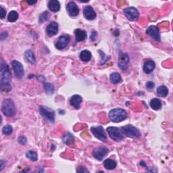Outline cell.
<instances>
[{"mask_svg":"<svg viewBox=\"0 0 173 173\" xmlns=\"http://www.w3.org/2000/svg\"><path fill=\"white\" fill-rule=\"evenodd\" d=\"M108 152L109 150L106 147L104 146L98 147L93 150V156L95 158L97 159V160L101 161L103 160V158L107 155Z\"/></svg>","mask_w":173,"mask_h":173,"instance_id":"30bf717a","label":"cell"},{"mask_svg":"<svg viewBox=\"0 0 173 173\" xmlns=\"http://www.w3.org/2000/svg\"><path fill=\"white\" fill-rule=\"evenodd\" d=\"M122 78L121 74L118 72H114V73L110 74V81L112 84H117L121 82Z\"/></svg>","mask_w":173,"mask_h":173,"instance_id":"484cf974","label":"cell"},{"mask_svg":"<svg viewBox=\"0 0 173 173\" xmlns=\"http://www.w3.org/2000/svg\"><path fill=\"white\" fill-rule=\"evenodd\" d=\"M66 10L68 14L71 16H72V17L78 16L79 13V7H78V5L73 2H69L68 4H67Z\"/></svg>","mask_w":173,"mask_h":173,"instance_id":"5bb4252c","label":"cell"},{"mask_svg":"<svg viewBox=\"0 0 173 173\" xmlns=\"http://www.w3.org/2000/svg\"><path fill=\"white\" fill-rule=\"evenodd\" d=\"M129 55L125 53L120 52L118 55V66L123 71L127 70L129 64Z\"/></svg>","mask_w":173,"mask_h":173,"instance_id":"9c48e42d","label":"cell"},{"mask_svg":"<svg viewBox=\"0 0 173 173\" xmlns=\"http://www.w3.org/2000/svg\"><path fill=\"white\" fill-rule=\"evenodd\" d=\"M150 106L154 110H160L162 107V102L159 99L154 98L152 99L150 102Z\"/></svg>","mask_w":173,"mask_h":173,"instance_id":"cb8c5ba5","label":"cell"},{"mask_svg":"<svg viewBox=\"0 0 173 173\" xmlns=\"http://www.w3.org/2000/svg\"><path fill=\"white\" fill-rule=\"evenodd\" d=\"M2 132L5 135H10L13 132V128L10 125H5L2 129Z\"/></svg>","mask_w":173,"mask_h":173,"instance_id":"4dcf8cb0","label":"cell"},{"mask_svg":"<svg viewBox=\"0 0 173 173\" xmlns=\"http://www.w3.org/2000/svg\"><path fill=\"white\" fill-rule=\"evenodd\" d=\"M146 86H147V88L148 89H153V88H154L155 85H154V83H153V82L148 81L146 83Z\"/></svg>","mask_w":173,"mask_h":173,"instance_id":"e575fe53","label":"cell"},{"mask_svg":"<svg viewBox=\"0 0 173 173\" xmlns=\"http://www.w3.org/2000/svg\"><path fill=\"white\" fill-rule=\"evenodd\" d=\"M26 156L32 161H37L38 159L37 153L35 151H28L26 153Z\"/></svg>","mask_w":173,"mask_h":173,"instance_id":"f546056e","label":"cell"},{"mask_svg":"<svg viewBox=\"0 0 173 173\" xmlns=\"http://www.w3.org/2000/svg\"><path fill=\"white\" fill-rule=\"evenodd\" d=\"M58 32V24L56 22H52L47 26L46 33L49 37L55 35Z\"/></svg>","mask_w":173,"mask_h":173,"instance_id":"2e32d148","label":"cell"},{"mask_svg":"<svg viewBox=\"0 0 173 173\" xmlns=\"http://www.w3.org/2000/svg\"><path fill=\"white\" fill-rule=\"evenodd\" d=\"M49 9L54 12H57L60 10V4L58 0H50L48 4Z\"/></svg>","mask_w":173,"mask_h":173,"instance_id":"ffe728a7","label":"cell"},{"mask_svg":"<svg viewBox=\"0 0 173 173\" xmlns=\"http://www.w3.org/2000/svg\"><path fill=\"white\" fill-rule=\"evenodd\" d=\"M123 12L129 20L136 21L138 20L139 13L137 8L134 7H129L125 8L123 10Z\"/></svg>","mask_w":173,"mask_h":173,"instance_id":"52a82bcc","label":"cell"},{"mask_svg":"<svg viewBox=\"0 0 173 173\" xmlns=\"http://www.w3.org/2000/svg\"><path fill=\"white\" fill-rule=\"evenodd\" d=\"M82 102V97L79 95H74L70 99V104L75 109H79Z\"/></svg>","mask_w":173,"mask_h":173,"instance_id":"e0dca14e","label":"cell"},{"mask_svg":"<svg viewBox=\"0 0 173 173\" xmlns=\"http://www.w3.org/2000/svg\"><path fill=\"white\" fill-rule=\"evenodd\" d=\"M104 168L107 170H113L116 167V162L111 159H106L104 162Z\"/></svg>","mask_w":173,"mask_h":173,"instance_id":"7402d4cb","label":"cell"},{"mask_svg":"<svg viewBox=\"0 0 173 173\" xmlns=\"http://www.w3.org/2000/svg\"><path fill=\"white\" fill-rule=\"evenodd\" d=\"M18 141L20 144L24 145V144H26V143H27V139H26V137H24L21 136V137H19Z\"/></svg>","mask_w":173,"mask_h":173,"instance_id":"836d02e7","label":"cell"},{"mask_svg":"<svg viewBox=\"0 0 173 173\" xmlns=\"http://www.w3.org/2000/svg\"><path fill=\"white\" fill-rule=\"evenodd\" d=\"M77 172H89V171L86 169L85 167H79V168L77 169Z\"/></svg>","mask_w":173,"mask_h":173,"instance_id":"d590c367","label":"cell"},{"mask_svg":"<svg viewBox=\"0 0 173 173\" xmlns=\"http://www.w3.org/2000/svg\"><path fill=\"white\" fill-rule=\"evenodd\" d=\"M109 117L114 122H120L124 121L127 118V112L122 108H115L110 110Z\"/></svg>","mask_w":173,"mask_h":173,"instance_id":"7a4b0ae2","label":"cell"},{"mask_svg":"<svg viewBox=\"0 0 173 173\" xmlns=\"http://www.w3.org/2000/svg\"><path fill=\"white\" fill-rule=\"evenodd\" d=\"M107 131L110 138L116 141H121L124 139L123 134L122 133L121 129L114 127H110L107 129Z\"/></svg>","mask_w":173,"mask_h":173,"instance_id":"5b68a950","label":"cell"},{"mask_svg":"<svg viewBox=\"0 0 173 173\" xmlns=\"http://www.w3.org/2000/svg\"><path fill=\"white\" fill-rule=\"evenodd\" d=\"M83 14L85 18L89 20H94L96 18V13L94 11V9L90 5H86L83 9Z\"/></svg>","mask_w":173,"mask_h":173,"instance_id":"9a60e30c","label":"cell"},{"mask_svg":"<svg viewBox=\"0 0 173 173\" xmlns=\"http://www.w3.org/2000/svg\"><path fill=\"white\" fill-rule=\"evenodd\" d=\"M75 39L77 41H83L86 38V33L85 30L81 29H76L74 30Z\"/></svg>","mask_w":173,"mask_h":173,"instance_id":"d6986e66","label":"cell"},{"mask_svg":"<svg viewBox=\"0 0 173 173\" xmlns=\"http://www.w3.org/2000/svg\"><path fill=\"white\" fill-rule=\"evenodd\" d=\"M96 37H97V33L96 32H93L91 33V41H95L96 39Z\"/></svg>","mask_w":173,"mask_h":173,"instance_id":"74e56055","label":"cell"},{"mask_svg":"<svg viewBox=\"0 0 173 173\" xmlns=\"http://www.w3.org/2000/svg\"><path fill=\"white\" fill-rule=\"evenodd\" d=\"M24 55L25 58H26L28 62H30V64H35L36 62L35 56L32 51H30V50H27V51H26V52H25Z\"/></svg>","mask_w":173,"mask_h":173,"instance_id":"603a6c76","label":"cell"},{"mask_svg":"<svg viewBox=\"0 0 173 173\" xmlns=\"http://www.w3.org/2000/svg\"><path fill=\"white\" fill-rule=\"evenodd\" d=\"M71 41V37L68 35H64L60 36L58 38L56 43H55V47L58 49H63L68 46Z\"/></svg>","mask_w":173,"mask_h":173,"instance_id":"8fae6325","label":"cell"},{"mask_svg":"<svg viewBox=\"0 0 173 173\" xmlns=\"http://www.w3.org/2000/svg\"><path fill=\"white\" fill-rule=\"evenodd\" d=\"M91 58V53L88 50H83L80 54V59L83 62H89Z\"/></svg>","mask_w":173,"mask_h":173,"instance_id":"44dd1931","label":"cell"},{"mask_svg":"<svg viewBox=\"0 0 173 173\" xmlns=\"http://www.w3.org/2000/svg\"><path fill=\"white\" fill-rule=\"evenodd\" d=\"M63 142L66 145H71L74 143V138L73 135L71 133H67L66 135L63 137L62 138Z\"/></svg>","mask_w":173,"mask_h":173,"instance_id":"4316f807","label":"cell"},{"mask_svg":"<svg viewBox=\"0 0 173 173\" xmlns=\"http://www.w3.org/2000/svg\"><path fill=\"white\" fill-rule=\"evenodd\" d=\"M7 37H8L7 32H3L1 33V36H0V37H1V40L5 39H6Z\"/></svg>","mask_w":173,"mask_h":173,"instance_id":"8d00e7d4","label":"cell"},{"mask_svg":"<svg viewBox=\"0 0 173 173\" xmlns=\"http://www.w3.org/2000/svg\"><path fill=\"white\" fill-rule=\"evenodd\" d=\"M157 93L160 97H166L167 96H168V89L166 86H164V85L160 86L157 89Z\"/></svg>","mask_w":173,"mask_h":173,"instance_id":"d4e9b609","label":"cell"},{"mask_svg":"<svg viewBox=\"0 0 173 173\" xmlns=\"http://www.w3.org/2000/svg\"><path fill=\"white\" fill-rule=\"evenodd\" d=\"M27 2L29 4H30V5H33V4H36V3H37V1H35V2H29V1H27Z\"/></svg>","mask_w":173,"mask_h":173,"instance_id":"ab89813d","label":"cell"},{"mask_svg":"<svg viewBox=\"0 0 173 173\" xmlns=\"http://www.w3.org/2000/svg\"><path fill=\"white\" fill-rule=\"evenodd\" d=\"M5 15H6V11L4 9L3 6H0V17H1L2 19L4 18Z\"/></svg>","mask_w":173,"mask_h":173,"instance_id":"d6a6232c","label":"cell"},{"mask_svg":"<svg viewBox=\"0 0 173 173\" xmlns=\"http://www.w3.org/2000/svg\"><path fill=\"white\" fill-rule=\"evenodd\" d=\"M140 165H142V166H146V164H145V162H143V161L141 162H140Z\"/></svg>","mask_w":173,"mask_h":173,"instance_id":"60d3db41","label":"cell"},{"mask_svg":"<svg viewBox=\"0 0 173 173\" xmlns=\"http://www.w3.org/2000/svg\"><path fill=\"white\" fill-rule=\"evenodd\" d=\"M18 14L15 10H12L9 13V15L8 16V20L9 22H14L18 20Z\"/></svg>","mask_w":173,"mask_h":173,"instance_id":"83f0119b","label":"cell"},{"mask_svg":"<svg viewBox=\"0 0 173 173\" xmlns=\"http://www.w3.org/2000/svg\"><path fill=\"white\" fill-rule=\"evenodd\" d=\"M11 80L12 74L9 66L2 59L0 62V90L2 92H9L12 90Z\"/></svg>","mask_w":173,"mask_h":173,"instance_id":"6da1fadb","label":"cell"},{"mask_svg":"<svg viewBox=\"0 0 173 173\" xmlns=\"http://www.w3.org/2000/svg\"><path fill=\"white\" fill-rule=\"evenodd\" d=\"M91 131L93 133V135L96 137L97 139H99L100 141L105 142L107 141V137L105 135L104 128L102 126L97 127H92L91 128Z\"/></svg>","mask_w":173,"mask_h":173,"instance_id":"ba28073f","label":"cell"},{"mask_svg":"<svg viewBox=\"0 0 173 173\" xmlns=\"http://www.w3.org/2000/svg\"><path fill=\"white\" fill-rule=\"evenodd\" d=\"M12 66L16 76L17 77L18 79H22L24 74V68L23 66L22 65V64L19 62L18 61L13 60L12 62Z\"/></svg>","mask_w":173,"mask_h":173,"instance_id":"7c38bea8","label":"cell"},{"mask_svg":"<svg viewBox=\"0 0 173 173\" xmlns=\"http://www.w3.org/2000/svg\"><path fill=\"white\" fill-rule=\"evenodd\" d=\"M39 112L41 115L44 116L47 120H48L49 121L51 122H54L55 121V112L52 109L41 105L39 107Z\"/></svg>","mask_w":173,"mask_h":173,"instance_id":"8992f818","label":"cell"},{"mask_svg":"<svg viewBox=\"0 0 173 173\" xmlns=\"http://www.w3.org/2000/svg\"><path fill=\"white\" fill-rule=\"evenodd\" d=\"M122 133L128 137L131 138H137L141 136V132L137 128L133 126V125H126L121 128Z\"/></svg>","mask_w":173,"mask_h":173,"instance_id":"277c9868","label":"cell"},{"mask_svg":"<svg viewBox=\"0 0 173 173\" xmlns=\"http://www.w3.org/2000/svg\"><path fill=\"white\" fill-rule=\"evenodd\" d=\"M49 16H50V14L49 13V12H47V11H46V12H43L39 16V22L42 23V22H44L47 21V20H49Z\"/></svg>","mask_w":173,"mask_h":173,"instance_id":"1f68e13d","label":"cell"},{"mask_svg":"<svg viewBox=\"0 0 173 173\" xmlns=\"http://www.w3.org/2000/svg\"><path fill=\"white\" fill-rule=\"evenodd\" d=\"M146 34L149 35L153 39L160 41V35L159 33V30L156 26H150L148 29L146 30Z\"/></svg>","mask_w":173,"mask_h":173,"instance_id":"4fadbf2b","label":"cell"},{"mask_svg":"<svg viewBox=\"0 0 173 173\" xmlns=\"http://www.w3.org/2000/svg\"><path fill=\"white\" fill-rule=\"evenodd\" d=\"M44 88H45V90H46V91L47 94L52 95L54 93V91H55L54 86H53L51 83H44Z\"/></svg>","mask_w":173,"mask_h":173,"instance_id":"f1b7e54d","label":"cell"},{"mask_svg":"<svg viewBox=\"0 0 173 173\" xmlns=\"http://www.w3.org/2000/svg\"><path fill=\"white\" fill-rule=\"evenodd\" d=\"M4 164H5V161L4 160H1V169H0V171H2L3 168H4Z\"/></svg>","mask_w":173,"mask_h":173,"instance_id":"f35d334b","label":"cell"},{"mask_svg":"<svg viewBox=\"0 0 173 173\" xmlns=\"http://www.w3.org/2000/svg\"><path fill=\"white\" fill-rule=\"evenodd\" d=\"M156 67V64L152 60H148L144 64L143 71L147 74L151 73L153 71Z\"/></svg>","mask_w":173,"mask_h":173,"instance_id":"ac0fdd59","label":"cell"},{"mask_svg":"<svg viewBox=\"0 0 173 173\" xmlns=\"http://www.w3.org/2000/svg\"><path fill=\"white\" fill-rule=\"evenodd\" d=\"M2 112L5 116L12 117L16 113L14 104L11 99H5L2 102Z\"/></svg>","mask_w":173,"mask_h":173,"instance_id":"3957f363","label":"cell"}]
</instances>
